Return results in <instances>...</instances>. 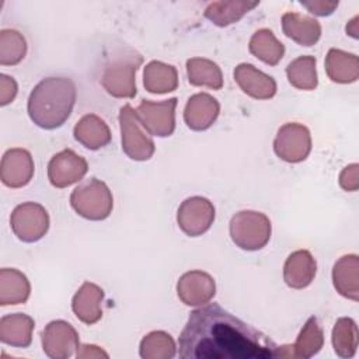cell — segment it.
<instances>
[{"label":"cell","instance_id":"19","mask_svg":"<svg viewBox=\"0 0 359 359\" xmlns=\"http://www.w3.org/2000/svg\"><path fill=\"white\" fill-rule=\"evenodd\" d=\"M332 283L341 296L359 300V257L356 254L344 255L334 264Z\"/></svg>","mask_w":359,"mask_h":359},{"label":"cell","instance_id":"30","mask_svg":"<svg viewBox=\"0 0 359 359\" xmlns=\"http://www.w3.org/2000/svg\"><path fill=\"white\" fill-rule=\"evenodd\" d=\"M324 345V334L316 317H310L303 325L294 345H292L293 358H311L320 352Z\"/></svg>","mask_w":359,"mask_h":359},{"label":"cell","instance_id":"33","mask_svg":"<svg viewBox=\"0 0 359 359\" xmlns=\"http://www.w3.org/2000/svg\"><path fill=\"white\" fill-rule=\"evenodd\" d=\"M27 53V42L22 34L15 29L0 31V65H18Z\"/></svg>","mask_w":359,"mask_h":359},{"label":"cell","instance_id":"20","mask_svg":"<svg viewBox=\"0 0 359 359\" xmlns=\"http://www.w3.org/2000/svg\"><path fill=\"white\" fill-rule=\"evenodd\" d=\"M282 29L287 38L302 46H311L321 36V25L316 18L292 11L282 15Z\"/></svg>","mask_w":359,"mask_h":359},{"label":"cell","instance_id":"11","mask_svg":"<svg viewBox=\"0 0 359 359\" xmlns=\"http://www.w3.org/2000/svg\"><path fill=\"white\" fill-rule=\"evenodd\" d=\"M42 349L52 359H67L80 346L74 327L63 320L50 321L41 335Z\"/></svg>","mask_w":359,"mask_h":359},{"label":"cell","instance_id":"15","mask_svg":"<svg viewBox=\"0 0 359 359\" xmlns=\"http://www.w3.org/2000/svg\"><path fill=\"white\" fill-rule=\"evenodd\" d=\"M219 101L208 93H198L188 98L184 109V121L192 130H206L217 119Z\"/></svg>","mask_w":359,"mask_h":359},{"label":"cell","instance_id":"14","mask_svg":"<svg viewBox=\"0 0 359 359\" xmlns=\"http://www.w3.org/2000/svg\"><path fill=\"white\" fill-rule=\"evenodd\" d=\"M35 165L32 156L28 150L14 147L8 149L0 164V178L1 182L8 188H22L34 177Z\"/></svg>","mask_w":359,"mask_h":359},{"label":"cell","instance_id":"31","mask_svg":"<svg viewBox=\"0 0 359 359\" xmlns=\"http://www.w3.org/2000/svg\"><path fill=\"white\" fill-rule=\"evenodd\" d=\"M358 325L349 317L337 320L332 328V346L338 356L352 358L358 349Z\"/></svg>","mask_w":359,"mask_h":359},{"label":"cell","instance_id":"35","mask_svg":"<svg viewBox=\"0 0 359 359\" xmlns=\"http://www.w3.org/2000/svg\"><path fill=\"white\" fill-rule=\"evenodd\" d=\"M17 83L7 74H0V105L10 104L17 95Z\"/></svg>","mask_w":359,"mask_h":359},{"label":"cell","instance_id":"22","mask_svg":"<svg viewBox=\"0 0 359 359\" xmlns=\"http://www.w3.org/2000/svg\"><path fill=\"white\" fill-rule=\"evenodd\" d=\"M74 139L86 149L98 150L111 142V130L104 119L95 114L84 115L73 129Z\"/></svg>","mask_w":359,"mask_h":359},{"label":"cell","instance_id":"37","mask_svg":"<svg viewBox=\"0 0 359 359\" xmlns=\"http://www.w3.org/2000/svg\"><path fill=\"white\" fill-rule=\"evenodd\" d=\"M76 356L77 358H108L109 355L104 349L97 346V345L84 344V345H80L77 348Z\"/></svg>","mask_w":359,"mask_h":359},{"label":"cell","instance_id":"32","mask_svg":"<svg viewBox=\"0 0 359 359\" xmlns=\"http://www.w3.org/2000/svg\"><path fill=\"white\" fill-rule=\"evenodd\" d=\"M177 353L172 337L164 331H151L140 341L139 355L143 359H171Z\"/></svg>","mask_w":359,"mask_h":359},{"label":"cell","instance_id":"3","mask_svg":"<svg viewBox=\"0 0 359 359\" xmlns=\"http://www.w3.org/2000/svg\"><path fill=\"white\" fill-rule=\"evenodd\" d=\"M142 62V56L130 48L115 52L104 66L101 86L115 98H133L136 95V72Z\"/></svg>","mask_w":359,"mask_h":359},{"label":"cell","instance_id":"38","mask_svg":"<svg viewBox=\"0 0 359 359\" xmlns=\"http://www.w3.org/2000/svg\"><path fill=\"white\" fill-rule=\"evenodd\" d=\"M358 20H359V17L356 15V17H353L349 22H348V25H346V34L348 35H351L352 38H358Z\"/></svg>","mask_w":359,"mask_h":359},{"label":"cell","instance_id":"5","mask_svg":"<svg viewBox=\"0 0 359 359\" xmlns=\"http://www.w3.org/2000/svg\"><path fill=\"white\" fill-rule=\"evenodd\" d=\"M76 213L87 220H104L114 208V198L105 182L97 178L81 182L70 195Z\"/></svg>","mask_w":359,"mask_h":359},{"label":"cell","instance_id":"13","mask_svg":"<svg viewBox=\"0 0 359 359\" xmlns=\"http://www.w3.org/2000/svg\"><path fill=\"white\" fill-rule=\"evenodd\" d=\"M215 293L216 282L203 271L185 272L177 282V294L185 306H205L213 299Z\"/></svg>","mask_w":359,"mask_h":359},{"label":"cell","instance_id":"28","mask_svg":"<svg viewBox=\"0 0 359 359\" xmlns=\"http://www.w3.org/2000/svg\"><path fill=\"white\" fill-rule=\"evenodd\" d=\"M259 1H213L205 8V17L217 27H227L237 22Z\"/></svg>","mask_w":359,"mask_h":359},{"label":"cell","instance_id":"29","mask_svg":"<svg viewBox=\"0 0 359 359\" xmlns=\"http://www.w3.org/2000/svg\"><path fill=\"white\" fill-rule=\"evenodd\" d=\"M317 59L310 55L299 56L292 60L286 67L289 83L299 90H314L318 84L317 79Z\"/></svg>","mask_w":359,"mask_h":359},{"label":"cell","instance_id":"4","mask_svg":"<svg viewBox=\"0 0 359 359\" xmlns=\"http://www.w3.org/2000/svg\"><path fill=\"white\" fill-rule=\"evenodd\" d=\"M229 229L233 243L245 251L264 248L272 233L268 216L255 210H241L236 213L230 220Z\"/></svg>","mask_w":359,"mask_h":359},{"label":"cell","instance_id":"23","mask_svg":"<svg viewBox=\"0 0 359 359\" xmlns=\"http://www.w3.org/2000/svg\"><path fill=\"white\" fill-rule=\"evenodd\" d=\"M325 72L334 83H353L359 79V59L355 53L331 48L325 56Z\"/></svg>","mask_w":359,"mask_h":359},{"label":"cell","instance_id":"18","mask_svg":"<svg viewBox=\"0 0 359 359\" xmlns=\"http://www.w3.org/2000/svg\"><path fill=\"white\" fill-rule=\"evenodd\" d=\"M317 272V262L310 251L297 250L292 252L283 265V280L292 289L307 287Z\"/></svg>","mask_w":359,"mask_h":359},{"label":"cell","instance_id":"36","mask_svg":"<svg viewBox=\"0 0 359 359\" xmlns=\"http://www.w3.org/2000/svg\"><path fill=\"white\" fill-rule=\"evenodd\" d=\"M303 7H306L311 14L325 17L334 13L338 7V1H325V0H313V1H302Z\"/></svg>","mask_w":359,"mask_h":359},{"label":"cell","instance_id":"1","mask_svg":"<svg viewBox=\"0 0 359 359\" xmlns=\"http://www.w3.org/2000/svg\"><path fill=\"white\" fill-rule=\"evenodd\" d=\"M178 345L182 359H269L278 358L279 349L269 337L216 303L189 314Z\"/></svg>","mask_w":359,"mask_h":359},{"label":"cell","instance_id":"12","mask_svg":"<svg viewBox=\"0 0 359 359\" xmlns=\"http://www.w3.org/2000/svg\"><path fill=\"white\" fill-rule=\"evenodd\" d=\"M87 171L88 164L86 158L72 149L56 153L48 164V178L55 188H66L81 181Z\"/></svg>","mask_w":359,"mask_h":359},{"label":"cell","instance_id":"21","mask_svg":"<svg viewBox=\"0 0 359 359\" xmlns=\"http://www.w3.org/2000/svg\"><path fill=\"white\" fill-rule=\"evenodd\" d=\"M34 320L22 313L3 316L0 320V341L10 346L27 348L32 342Z\"/></svg>","mask_w":359,"mask_h":359},{"label":"cell","instance_id":"26","mask_svg":"<svg viewBox=\"0 0 359 359\" xmlns=\"http://www.w3.org/2000/svg\"><path fill=\"white\" fill-rule=\"evenodd\" d=\"M188 81L196 87L220 90L223 87V74L220 67L210 59L192 57L187 60Z\"/></svg>","mask_w":359,"mask_h":359},{"label":"cell","instance_id":"6","mask_svg":"<svg viewBox=\"0 0 359 359\" xmlns=\"http://www.w3.org/2000/svg\"><path fill=\"white\" fill-rule=\"evenodd\" d=\"M119 126L123 153L135 161H146L154 154V142L150 133L139 121L132 105L126 104L119 109Z\"/></svg>","mask_w":359,"mask_h":359},{"label":"cell","instance_id":"24","mask_svg":"<svg viewBox=\"0 0 359 359\" xmlns=\"http://www.w3.org/2000/svg\"><path fill=\"white\" fill-rule=\"evenodd\" d=\"M31 285L28 278L18 269L3 268L0 271V304H21L29 297Z\"/></svg>","mask_w":359,"mask_h":359},{"label":"cell","instance_id":"2","mask_svg":"<svg viewBox=\"0 0 359 359\" xmlns=\"http://www.w3.org/2000/svg\"><path fill=\"white\" fill-rule=\"evenodd\" d=\"M76 95V86L72 79H43L28 97V116L42 129L52 130L60 128L73 111Z\"/></svg>","mask_w":359,"mask_h":359},{"label":"cell","instance_id":"25","mask_svg":"<svg viewBox=\"0 0 359 359\" xmlns=\"http://www.w3.org/2000/svg\"><path fill=\"white\" fill-rule=\"evenodd\" d=\"M143 86L153 94L171 93L178 87L177 69L172 65L151 60L143 70Z\"/></svg>","mask_w":359,"mask_h":359},{"label":"cell","instance_id":"16","mask_svg":"<svg viewBox=\"0 0 359 359\" xmlns=\"http://www.w3.org/2000/svg\"><path fill=\"white\" fill-rule=\"evenodd\" d=\"M234 80L243 93L255 100H269L276 94L273 77L258 70L251 63H240L234 69Z\"/></svg>","mask_w":359,"mask_h":359},{"label":"cell","instance_id":"10","mask_svg":"<svg viewBox=\"0 0 359 359\" xmlns=\"http://www.w3.org/2000/svg\"><path fill=\"white\" fill-rule=\"evenodd\" d=\"M175 97L161 102L142 100L136 108V115L150 135L167 137L175 129Z\"/></svg>","mask_w":359,"mask_h":359},{"label":"cell","instance_id":"27","mask_svg":"<svg viewBox=\"0 0 359 359\" xmlns=\"http://www.w3.org/2000/svg\"><path fill=\"white\" fill-rule=\"evenodd\" d=\"M248 49L255 57L269 66H276L285 55L283 43L268 28H261L252 34Z\"/></svg>","mask_w":359,"mask_h":359},{"label":"cell","instance_id":"8","mask_svg":"<svg viewBox=\"0 0 359 359\" xmlns=\"http://www.w3.org/2000/svg\"><path fill=\"white\" fill-rule=\"evenodd\" d=\"M273 151L286 163H300L306 160L311 151L310 130L302 123H285L275 136Z\"/></svg>","mask_w":359,"mask_h":359},{"label":"cell","instance_id":"34","mask_svg":"<svg viewBox=\"0 0 359 359\" xmlns=\"http://www.w3.org/2000/svg\"><path fill=\"white\" fill-rule=\"evenodd\" d=\"M339 185L342 189L353 192L359 188V165L356 163L346 165L339 174Z\"/></svg>","mask_w":359,"mask_h":359},{"label":"cell","instance_id":"9","mask_svg":"<svg viewBox=\"0 0 359 359\" xmlns=\"http://www.w3.org/2000/svg\"><path fill=\"white\" fill-rule=\"evenodd\" d=\"M215 220V206L203 196L187 198L178 208V227L189 237H198L206 233Z\"/></svg>","mask_w":359,"mask_h":359},{"label":"cell","instance_id":"17","mask_svg":"<svg viewBox=\"0 0 359 359\" xmlns=\"http://www.w3.org/2000/svg\"><path fill=\"white\" fill-rule=\"evenodd\" d=\"M104 290L93 283L84 282L72 300V309L76 317L84 324H95L102 317Z\"/></svg>","mask_w":359,"mask_h":359},{"label":"cell","instance_id":"7","mask_svg":"<svg viewBox=\"0 0 359 359\" xmlns=\"http://www.w3.org/2000/svg\"><path fill=\"white\" fill-rule=\"evenodd\" d=\"M10 226L18 240L24 243L39 241L49 230V215L36 202H24L14 208Z\"/></svg>","mask_w":359,"mask_h":359}]
</instances>
